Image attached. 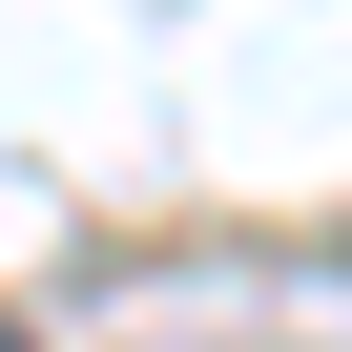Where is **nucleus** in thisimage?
<instances>
[{
    "label": "nucleus",
    "instance_id": "obj_1",
    "mask_svg": "<svg viewBox=\"0 0 352 352\" xmlns=\"http://www.w3.org/2000/svg\"><path fill=\"white\" fill-rule=\"evenodd\" d=\"M0 352H21V331H0Z\"/></svg>",
    "mask_w": 352,
    "mask_h": 352
}]
</instances>
